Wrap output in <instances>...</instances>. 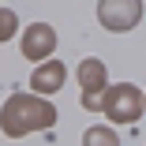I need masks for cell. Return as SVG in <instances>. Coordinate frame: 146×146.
<instances>
[{
	"label": "cell",
	"mask_w": 146,
	"mask_h": 146,
	"mask_svg": "<svg viewBox=\"0 0 146 146\" xmlns=\"http://www.w3.org/2000/svg\"><path fill=\"white\" fill-rule=\"evenodd\" d=\"M56 120V109L38 101V98H26V94H15L8 105H4V116H0V127L8 135H23L30 127H49Z\"/></svg>",
	"instance_id": "obj_1"
},
{
	"label": "cell",
	"mask_w": 146,
	"mask_h": 146,
	"mask_svg": "<svg viewBox=\"0 0 146 146\" xmlns=\"http://www.w3.org/2000/svg\"><path fill=\"white\" fill-rule=\"evenodd\" d=\"M101 109L112 116V120L131 124V120H139V112H142V94L135 90V86H112V90L105 94V101H101Z\"/></svg>",
	"instance_id": "obj_2"
},
{
	"label": "cell",
	"mask_w": 146,
	"mask_h": 146,
	"mask_svg": "<svg viewBox=\"0 0 146 146\" xmlns=\"http://www.w3.org/2000/svg\"><path fill=\"white\" fill-rule=\"evenodd\" d=\"M98 15L109 30H131L142 15V8H139V0H101Z\"/></svg>",
	"instance_id": "obj_3"
},
{
	"label": "cell",
	"mask_w": 146,
	"mask_h": 146,
	"mask_svg": "<svg viewBox=\"0 0 146 146\" xmlns=\"http://www.w3.org/2000/svg\"><path fill=\"white\" fill-rule=\"evenodd\" d=\"M79 79H82V105L86 109H94L98 105V94L105 90V64L101 60H82L79 64Z\"/></svg>",
	"instance_id": "obj_4"
},
{
	"label": "cell",
	"mask_w": 146,
	"mask_h": 146,
	"mask_svg": "<svg viewBox=\"0 0 146 146\" xmlns=\"http://www.w3.org/2000/svg\"><path fill=\"white\" fill-rule=\"evenodd\" d=\"M52 45H56V34L45 23H34L30 30H26V38H23V56L26 60H41V56L52 52Z\"/></svg>",
	"instance_id": "obj_5"
},
{
	"label": "cell",
	"mask_w": 146,
	"mask_h": 146,
	"mask_svg": "<svg viewBox=\"0 0 146 146\" xmlns=\"http://www.w3.org/2000/svg\"><path fill=\"white\" fill-rule=\"evenodd\" d=\"M64 75H68V71H64V64H56V60H52V64H45L41 71H34V79H30V82H34V90L52 94V90H60Z\"/></svg>",
	"instance_id": "obj_6"
},
{
	"label": "cell",
	"mask_w": 146,
	"mask_h": 146,
	"mask_svg": "<svg viewBox=\"0 0 146 146\" xmlns=\"http://www.w3.org/2000/svg\"><path fill=\"white\" fill-rule=\"evenodd\" d=\"M86 146H116V135L105 127H90L86 131Z\"/></svg>",
	"instance_id": "obj_7"
},
{
	"label": "cell",
	"mask_w": 146,
	"mask_h": 146,
	"mask_svg": "<svg viewBox=\"0 0 146 146\" xmlns=\"http://www.w3.org/2000/svg\"><path fill=\"white\" fill-rule=\"evenodd\" d=\"M11 34H15V15L11 11H0V41L11 38Z\"/></svg>",
	"instance_id": "obj_8"
}]
</instances>
